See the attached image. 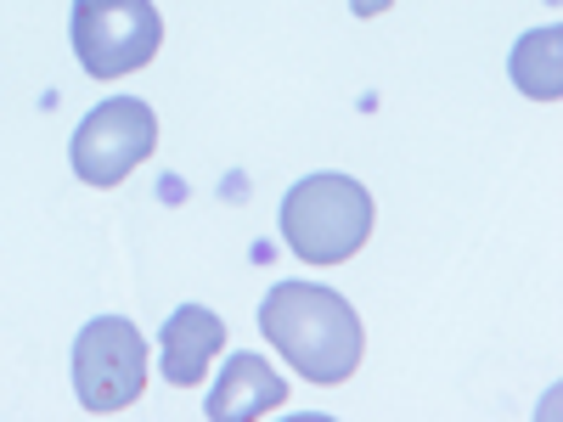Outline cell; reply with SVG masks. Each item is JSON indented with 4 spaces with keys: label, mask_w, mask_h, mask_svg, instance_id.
<instances>
[{
    "label": "cell",
    "mask_w": 563,
    "mask_h": 422,
    "mask_svg": "<svg viewBox=\"0 0 563 422\" xmlns=\"http://www.w3.org/2000/svg\"><path fill=\"white\" fill-rule=\"evenodd\" d=\"M260 333L310 384H350L366 360L361 315L344 293L316 281H276L260 304Z\"/></svg>",
    "instance_id": "cell-1"
},
{
    "label": "cell",
    "mask_w": 563,
    "mask_h": 422,
    "mask_svg": "<svg viewBox=\"0 0 563 422\" xmlns=\"http://www.w3.org/2000/svg\"><path fill=\"white\" fill-rule=\"evenodd\" d=\"M282 237L305 265H344L372 237V192L350 175H310L282 198Z\"/></svg>",
    "instance_id": "cell-2"
},
{
    "label": "cell",
    "mask_w": 563,
    "mask_h": 422,
    "mask_svg": "<svg viewBox=\"0 0 563 422\" xmlns=\"http://www.w3.org/2000/svg\"><path fill=\"white\" fill-rule=\"evenodd\" d=\"M164 45L153 0H74V57L90 79H124L147 68Z\"/></svg>",
    "instance_id": "cell-3"
},
{
    "label": "cell",
    "mask_w": 563,
    "mask_h": 422,
    "mask_svg": "<svg viewBox=\"0 0 563 422\" xmlns=\"http://www.w3.org/2000/svg\"><path fill=\"white\" fill-rule=\"evenodd\" d=\"M147 389V338L124 315H97L74 338V395L85 411L113 417Z\"/></svg>",
    "instance_id": "cell-4"
},
{
    "label": "cell",
    "mask_w": 563,
    "mask_h": 422,
    "mask_svg": "<svg viewBox=\"0 0 563 422\" xmlns=\"http://www.w3.org/2000/svg\"><path fill=\"white\" fill-rule=\"evenodd\" d=\"M158 153V119L141 97H108L74 130V175L85 186H119Z\"/></svg>",
    "instance_id": "cell-5"
},
{
    "label": "cell",
    "mask_w": 563,
    "mask_h": 422,
    "mask_svg": "<svg viewBox=\"0 0 563 422\" xmlns=\"http://www.w3.org/2000/svg\"><path fill=\"white\" fill-rule=\"evenodd\" d=\"M282 406H288V378L271 371V360H260V355H231L203 417L209 422H260Z\"/></svg>",
    "instance_id": "cell-6"
},
{
    "label": "cell",
    "mask_w": 563,
    "mask_h": 422,
    "mask_svg": "<svg viewBox=\"0 0 563 422\" xmlns=\"http://www.w3.org/2000/svg\"><path fill=\"white\" fill-rule=\"evenodd\" d=\"M225 349V321L203 304H180L169 321H164V378L175 389H192L203 384L209 360Z\"/></svg>",
    "instance_id": "cell-7"
},
{
    "label": "cell",
    "mask_w": 563,
    "mask_h": 422,
    "mask_svg": "<svg viewBox=\"0 0 563 422\" xmlns=\"http://www.w3.org/2000/svg\"><path fill=\"white\" fill-rule=\"evenodd\" d=\"M512 85L525 90V97L536 102H558L563 97V29H536L525 34L519 45H512Z\"/></svg>",
    "instance_id": "cell-8"
},
{
    "label": "cell",
    "mask_w": 563,
    "mask_h": 422,
    "mask_svg": "<svg viewBox=\"0 0 563 422\" xmlns=\"http://www.w3.org/2000/svg\"><path fill=\"white\" fill-rule=\"evenodd\" d=\"M389 7H395V0H350V12H355V18H384Z\"/></svg>",
    "instance_id": "cell-9"
}]
</instances>
